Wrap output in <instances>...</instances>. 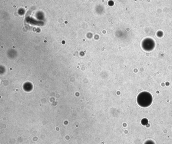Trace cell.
Wrapping results in <instances>:
<instances>
[{
    "mask_svg": "<svg viewBox=\"0 0 172 144\" xmlns=\"http://www.w3.org/2000/svg\"><path fill=\"white\" fill-rule=\"evenodd\" d=\"M145 144H155L154 141L151 140L147 141Z\"/></svg>",
    "mask_w": 172,
    "mask_h": 144,
    "instance_id": "cell-1",
    "label": "cell"
}]
</instances>
